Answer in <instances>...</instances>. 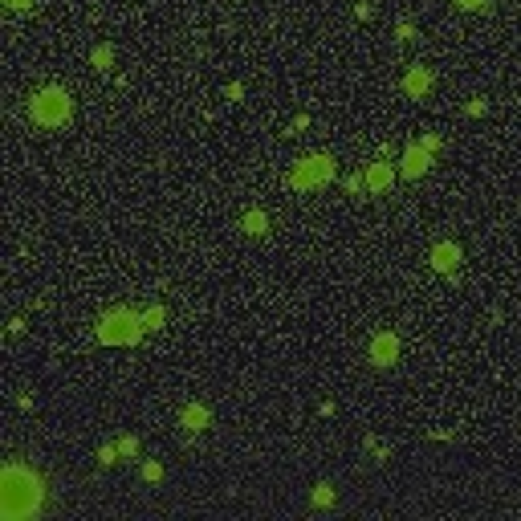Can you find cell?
I'll return each mask as SVG.
<instances>
[{
    "mask_svg": "<svg viewBox=\"0 0 521 521\" xmlns=\"http://www.w3.org/2000/svg\"><path fill=\"white\" fill-rule=\"evenodd\" d=\"M98 460H102V464H114V460H118V448H102V452H98Z\"/></svg>",
    "mask_w": 521,
    "mask_h": 521,
    "instance_id": "17",
    "label": "cell"
},
{
    "mask_svg": "<svg viewBox=\"0 0 521 521\" xmlns=\"http://www.w3.org/2000/svg\"><path fill=\"white\" fill-rule=\"evenodd\" d=\"M118 452H122V456H134V452H139V440H134V436H122V440H118Z\"/></svg>",
    "mask_w": 521,
    "mask_h": 521,
    "instance_id": "15",
    "label": "cell"
},
{
    "mask_svg": "<svg viewBox=\"0 0 521 521\" xmlns=\"http://www.w3.org/2000/svg\"><path fill=\"white\" fill-rule=\"evenodd\" d=\"M428 163H432V151H428V147H407V155H403V167H399V171H403L407 179H420L423 171H428Z\"/></svg>",
    "mask_w": 521,
    "mask_h": 521,
    "instance_id": "6",
    "label": "cell"
},
{
    "mask_svg": "<svg viewBox=\"0 0 521 521\" xmlns=\"http://www.w3.org/2000/svg\"><path fill=\"white\" fill-rule=\"evenodd\" d=\"M90 62H94L98 69H110V62H114V49H110V45L94 49V53H90Z\"/></svg>",
    "mask_w": 521,
    "mask_h": 521,
    "instance_id": "14",
    "label": "cell"
},
{
    "mask_svg": "<svg viewBox=\"0 0 521 521\" xmlns=\"http://www.w3.org/2000/svg\"><path fill=\"white\" fill-rule=\"evenodd\" d=\"M395 358H399V338H395L391 330L374 334V342H371V362L374 367H391Z\"/></svg>",
    "mask_w": 521,
    "mask_h": 521,
    "instance_id": "5",
    "label": "cell"
},
{
    "mask_svg": "<svg viewBox=\"0 0 521 521\" xmlns=\"http://www.w3.org/2000/svg\"><path fill=\"white\" fill-rule=\"evenodd\" d=\"M8 4H13V8H29L33 0H8Z\"/></svg>",
    "mask_w": 521,
    "mask_h": 521,
    "instance_id": "19",
    "label": "cell"
},
{
    "mask_svg": "<svg viewBox=\"0 0 521 521\" xmlns=\"http://www.w3.org/2000/svg\"><path fill=\"white\" fill-rule=\"evenodd\" d=\"M183 428H188V432H204V428H208V407L188 403L183 407Z\"/></svg>",
    "mask_w": 521,
    "mask_h": 521,
    "instance_id": "9",
    "label": "cell"
},
{
    "mask_svg": "<svg viewBox=\"0 0 521 521\" xmlns=\"http://www.w3.org/2000/svg\"><path fill=\"white\" fill-rule=\"evenodd\" d=\"M265 228H269V216H265V212H248V216H244V232H248V236H260V232H265Z\"/></svg>",
    "mask_w": 521,
    "mask_h": 521,
    "instance_id": "11",
    "label": "cell"
},
{
    "mask_svg": "<svg viewBox=\"0 0 521 521\" xmlns=\"http://www.w3.org/2000/svg\"><path fill=\"white\" fill-rule=\"evenodd\" d=\"M456 4H460V8H481L485 0H456Z\"/></svg>",
    "mask_w": 521,
    "mask_h": 521,
    "instance_id": "18",
    "label": "cell"
},
{
    "mask_svg": "<svg viewBox=\"0 0 521 521\" xmlns=\"http://www.w3.org/2000/svg\"><path fill=\"white\" fill-rule=\"evenodd\" d=\"M41 501H45V485L41 476L21 464H4L0 469V517L4 521H25L41 513Z\"/></svg>",
    "mask_w": 521,
    "mask_h": 521,
    "instance_id": "1",
    "label": "cell"
},
{
    "mask_svg": "<svg viewBox=\"0 0 521 521\" xmlns=\"http://www.w3.org/2000/svg\"><path fill=\"white\" fill-rule=\"evenodd\" d=\"M403 86H407V94H411V98H423L428 90H432V74L420 65V69H411V74H407Z\"/></svg>",
    "mask_w": 521,
    "mask_h": 521,
    "instance_id": "10",
    "label": "cell"
},
{
    "mask_svg": "<svg viewBox=\"0 0 521 521\" xmlns=\"http://www.w3.org/2000/svg\"><path fill=\"white\" fill-rule=\"evenodd\" d=\"M143 334H147L143 314H134V309H110L98 322V342H106V346H130V342H139Z\"/></svg>",
    "mask_w": 521,
    "mask_h": 521,
    "instance_id": "2",
    "label": "cell"
},
{
    "mask_svg": "<svg viewBox=\"0 0 521 521\" xmlns=\"http://www.w3.org/2000/svg\"><path fill=\"white\" fill-rule=\"evenodd\" d=\"M69 110H74V102L57 86H49V90H41V94L33 98V122H41V127H62L65 118H69Z\"/></svg>",
    "mask_w": 521,
    "mask_h": 521,
    "instance_id": "3",
    "label": "cell"
},
{
    "mask_svg": "<svg viewBox=\"0 0 521 521\" xmlns=\"http://www.w3.org/2000/svg\"><path fill=\"white\" fill-rule=\"evenodd\" d=\"M159 476H163V469L155 464V460H147V464H143V481H159Z\"/></svg>",
    "mask_w": 521,
    "mask_h": 521,
    "instance_id": "16",
    "label": "cell"
},
{
    "mask_svg": "<svg viewBox=\"0 0 521 521\" xmlns=\"http://www.w3.org/2000/svg\"><path fill=\"white\" fill-rule=\"evenodd\" d=\"M163 322H167V309H163V306H151L143 314V326H147V330H163Z\"/></svg>",
    "mask_w": 521,
    "mask_h": 521,
    "instance_id": "12",
    "label": "cell"
},
{
    "mask_svg": "<svg viewBox=\"0 0 521 521\" xmlns=\"http://www.w3.org/2000/svg\"><path fill=\"white\" fill-rule=\"evenodd\" d=\"M330 176H334V159H330V155H309V159H302L297 167H293L290 188L309 192V188H322Z\"/></svg>",
    "mask_w": 521,
    "mask_h": 521,
    "instance_id": "4",
    "label": "cell"
},
{
    "mask_svg": "<svg viewBox=\"0 0 521 521\" xmlns=\"http://www.w3.org/2000/svg\"><path fill=\"white\" fill-rule=\"evenodd\" d=\"M432 265H436L440 273H452L456 265H460V244H452V241L436 244V248H432Z\"/></svg>",
    "mask_w": 521,
    "mask_h": 521,
    "instance_id": "7",
    "label": "cell"
},
{
    "mask_svg": "<svg viewBox=\"0 0 521 521\" xmlns=\"http://www.w3.org/2000/svg\"><path fill=\"white\" fill-rule=\"evenodd\" d=\"M391 179H395L391 163H374L371 171H367V179H362V183H367L371 192H387V188H391Z\"/></svg>",
    "mask_w": 521,
    "mask_h": 521,
    "instance_id": "8",
    "label": "cell"
},
{
    "mask_svg": "<svg viewBox=\"0 0 521 521\" xmlns=\"http://www.w3.org/2000/svg\"><path fill=\"white\" fill-rule=\"evenodd\" d=\"M330 505H334V488L318 485V488H314V509H330Z\"/></svg>",
    "mask_w": 521,
    "mask_h": 521,
    "instance_id": "13",
    "label": "cell"
}]
</instances>
